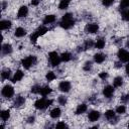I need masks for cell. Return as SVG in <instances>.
I'll return each mask as SVG.
<instances>
[{"mask_svg":"<svg viewBox=\"0 0 129 129\" xmlns=\"http://www.w3.org/2000/svg\"><path fill=\"white\" fill-rule=\"evenodd\" d=\"M75 24H76V19L74 17V14L71 13V12L64 13L61 16V18L59 20V23H58L59 27H61L62 29H66V30L71 29L72 27H74Z\"/></svg>","mask_w":129,"mask_h":129,"instance_id":"6da1fadb","label":"cell"},{"mask_svg":"<svg viewBox=\"0 0 129 129\" xmlns=\"http://www.w3.org/2000/svg\"><path fill=\"white\" fill-rule=\"evenodd\" d=\"M48 27L46 26V25H40V26H38L30 35H29V40H30V42L32 43V44H35L36 42H37V39L40 37V36H42V35H44L45 33H47L48 32Z\"/></svg>","mask_w":129,"mask_h":129,"instance_id":"7a4b0ae2","label":"cell"},{"mask_svg":"<svg viewBox=\"0 0 129 129\" xmlns=\"http://www.w3.org/2000/svg\"><path fill=\"white\" fill-rule=\"evenodd\" d=\"M52 103H53V100H52V99H47L46 97H42V98L37 99V100L34 102L33 106H34V108H35L36 110L42 111V110L47 109L49 106H51Z\"/></svg>","mask_w":129,"mask_h":129,"instance_id":"3957f363","label":"cell"},{"mask_svg":"<svg viewBox=\"0 0 129 129\" xmlns=\"http://www.w3.org/2000/svg\"><path fill=\"white\" fill-rule=\"evenodd\" d=\"M37 63V56L34 54H30L27 55L25 57H23L20 60V64L22 66V68L24 70H30L32 67H34Z\"/></svg>","mask_w":129,"mask_h":129,"instance_id":"277c9868","label":"cell"},{"mask_svg":"<svg viewBox=\"0 0 129 129\" xmlns=\"http://www.w3.org/2000/svg\"><path fill=\"white\" fill-rule=\"evenodd\" d=\"M48 61H49V64L52 67V68H56L60 64L61 62V59H60V54H58L56 51L52 50V51H49L48 54Z\"/></svg>","mask_w":129,"mask_h":129,"instance_id":"5b68a950","label":"cell"},{"mask_svg":"<svg viewBox=\"0 0 129 129\" xmlns=\"http://www.w3.org/2000/svg\"><path fill=\"white\" fill-rule=\"evenodd\" d=\"M14 95H15V90H14L13 86L7 84V85L2 87V89H1V96L4 99H7V100L12 99L14 97Z\"/></svg>","mask_w":129,"mask_h":129,"instance_id":"8992f818","label":"cell"},{"mask_svg":"<svg viewBox=\"0 0 129 129\" xmlns=\"http://www.w3.org/2000/svg\"><path fill=\"white\" fill-rule=\"evenodd\" d=\"M115 94V88L113 85H106L102 90V95L106 99H111Z\"/></svg>","mask_w":129,"mask_h":129,"instance_id":"52a82bcc","label":"cell"},{"mask_svg":"<svg viewBox=\"0 0 129 129\" xmlns=\"http://www.w3.org/2000/svg\"><path fill=\"white\" fill-rule=\"evenodd\" d=\"M117 57L122 62H129V50L125 48H119L117 51Z\"/></svg>","mask_w":129,"mask_h":129,"instance_id":"ba28073f","label":"cell"},{"mask_svg":"<svg viewBox=\"0 0 129 129\" xmlns=\"http://www.w3.org/2000/svg\"><path fill=\"white\" fill-rule=\"evenodd\" d=\"M99 29H100V26L96 22H90L85 26V32L89 34H95L99 31Z\"/></svg>","mask_w":129,"mask_h":129,"instance_id":"9c48e42d","label":"cell"},{"mask_svg":"<svg viewBox=\"0 0 129 129\" xmlns=\"http://www.w3.org/2000/svg\"><path fill=\"white\" fill-rule=\"evenodd\" d=\"M58 91H60L61 93H69L72 89V84L70 81H67V80H63L61 82L58 83Z\"/></svg>","mask_w":129,"mask_h":129,"instance_id":"30bf717a","label":"cell"},{"mask_svg":"<svg viewBox=\"0 0 129 129\" xmlns=\"http://www.w3.org/2000/svg\"><path fill=\"white\" fill-rule=\"evenodd\" d=\"M104 116H105V118H106L108 121H110V122H112L113 120H114L115 122L118 121L117 113H116V111L113 110V109H108V110H106L105 113H104Z\"/></svg>","mask_w":129,"mask_h":129,"instance_id":"8fae6325","label":"cell"},{"mask_svg":"<svg viewBox=\"0 0 129 129\" xmlns=\"http://www.w3.org/2000/svg\"><path fill=\"white\" fill-rule=\"evenodd\" d=\"M29 13V9L26 5H21L18 10H17V18L18 19H22V18H25Z\"/></svg>","mask_w":129,"mask_h":129,"instance_id":"7c38bea8","label":"cell"},{"mask_svg":"<svg viewBox=\"0 0 129 129\" xmlns=\"http://www.w3.org/2000/svg\"><path fill=\"white\" fill-rule=\"evenodd\" d=\"M25 102H26L25 97H23L21 95H18L13 100V107L14 108H21L25 105Z\"/></svg>","mask_w":129,"mask_h":129,"instance_id":"4fadbf2b","label":"cell"},{"mask_svg":"<svg viewBox=\"0 0 129 129\" xmlns=\"http://www.w3.org/2000/svg\"><path fill=\"white\" fill-rule=\"evenodd\" d=\"M101 117V113L98 110H91L88 113V120L89 122H97Z\"/></svg>","mask_w":129,"mask_h":129,"instance_id":"5bb4252c","label":"cell"},{"mask_svg":"<svg viewBox=\"0 0 129 129\" xmlns=\"http://www.w3.org/2000/svg\"><path fill=\"white\" fill-rule=\"evenodd\" d=\"M23 78H24V72H23L22 70H16L15 73L12 75L11 82H12L13 84H16V83L20 82Z\"/></svg>","mask_w":129,"mask_h":129,"instance_id":"9a60e30c","label":"cell"},{"mask_svg":"<svg viewBox=\"0 0 129 129\" xmlns=\"http://www.w3.org/2000/svg\"><path fill=\"white\" fill-rule=\"evenodd\" d=\"M106 58H107V55H106L105 53H103V52H97V53H95V54L93 55V60H94V62H96V63H98V64L103 63V62L106 60Z\"/></svg>","mask_w":129,"mask_h":129,"instance_id":"2e32d148","label":"cell"},{"mask_svg":"<svg viewBox=\"0 0 129 129\" xmlns=\"http://www.w3.org/2000/svg\"><path fill=\"white\" fill-rule=\"evenodd\" d=\"M56 21V16L54 14H47L43 17L42 19V24L43 25H49V24H52Z\"/></svg>","mask_w":129,"mask_h":129,"instance_id":"e0dca14e","label":"cell"},{"mask_svg":"<svg viewBox=\"0 0 129 129\" xmlns=\"http://www.w3.org/2000/svg\"><path fill=\"white\" fill-rule=\"evenodd\" d=\"M13 52V47L10 43H3L1 46V53L2 55H9Z\"/></svg>","mask_w":129,"mask_h":129,"instance_id":"ac0fdd59","label":"cell"},{"mask_svg":"<svg viewBox=\"0 0 129 129\" xmlns=\"http://www.w3.org/2000/svg\"><path fill=\"white\" fill-rule=\"evenodd\" d=\"M88 111V105L86 103H81L76 107L75 110V115H83L84 113H86Z\"/></svg>","mask_w":129,"mask_h":129,"instance_id":"d6986e66","label":"cell"},{"mask_svg":"<svg viewBox=\"0 0 129 129\" xmlns=\"http://www.w3.org/2000/svg\"><path fill=\"white\" fill-rule=\"evenodd\" d=\"M11 27H12V21L11 20H9V19H2L0 21V28H1L2 31L9 30Z\"/></svg>","mask_w":129,"mask_h":129,"instance_id":"ffe728a7","label":"cell"},{"mask_svg":"<svg viewBox=\"0 0 129 129\" xmlns=\"http://www.w3.org/2000/svg\"><path fill=\"white\" fill-rule=\"evenodd\" d=\"M11 78H12V72L10 69L5 68L1 71V80L2 81H7V80H10Z\"/></svg>","mask_w":129,"mask_h":129,"instance_id":"44dd1931","label":"cell"},{"mask_svg":"<svg viewBox=\"0 0 129 129\" xmlns=\"http://www.w3.org/2000/svg\"><path fill=\"white\" fill-rule=\"evenodd\" d=\"M60 115H61V109L59 107H54L49 112V116L51 119H58Z\"/></svg>","mask_w":129,"mask_h":129,"instance_id":"7402d4cb","label":"cell"},{"mask_svg":"<svg viewBox=\"0 0 129 129\" xmlns=\"http://www.w3.org/2000/svg\"><path fill=\"white\" fill-rule=\"evenodd\" d=\"M26 29L24 28V27H22V26H18V27H16L15 28V30H14V36L15 37H18V38H21V37H23V36H25L26 35Z\"/></svg>","mask_w":129,"mask_h":129,"instance_id":"603a6c76","label":"cell"},{"mask_svg":"<svg viewBox=\"0 0 129 129\" xmlns=\"http://www.w3.org/2000/svg\"><path fill=\"white\" fill-rule=\"evenodd\" d=\"M51 93H52V89H51L49 86H47V85L41 86L40 93H39L40 96H42V97H47V96H49Z\"/></svg>","mask_w":129,"mask_h":129,"instance_id":"cb8c5ba5","label":"cell"},{"mask_svg":"<svg viewBox=\"0 0 129 129\" xmlns=\"http://www.w3.org/2000/svg\"><path fill=\"white\" fill-rule=\"evenodd\" d=\"M10 116H11V113H10V110L8 109L2 110L0 112V119L2 120V122H7L10 119Z\"/></svg>","mask_w":129,"mask_h":129,"instance_id":"d4e9b609","label":"cell"},{"mask_svg":"<svg viewBox=\"0 0 129 129\" xmlns=\"http://www.w3.org/2000/svg\"><path fill=\"white\" fill-rule=\"evenodd\" d=\"M124 84V79L121 76H117L113 79V86L114 88H121Z\"/></svg>","mask_w":129,"mask_h":129,"instance_id":"484cf974","label":"cell"},{"mask_svg":"<svg viewBox=\"0 0 129 129\" xmlns=\"http://www.w3.org/2000/svg\"><path fill=\"white\" fill-rule=\"evenodd\" d=\"M106 45V39L104 37H100L98 39H96L95 41V47L97 49H103Z\"/></svg>","mask_w":129,"mask_h":129,"instance_id":"4316f807","label":"cell"},{"mask_svg":"<svg viewBox=\"0 0 129 129\" xmlns=\"http://www.w3.org/2000/svg\"><path fill=\"white\" fill-rule=\"evenodd\" d=\"M73 58V54L70 52V51H63L61 54H60V59H61V62H69L71 61Z\"/></svg>","mask_w":129,"mask_h":129,"instance_id":"83f0119b","label":"cell"},{"mask_svg":"<svg viewBox=\"0 0 129 129\" xmlns=\"http://www.w3.org/2000/svg\"><path fill=\"white\" fill-rule=\"evenodd\" d=\"M93 47H95V41L93 39H86L83 43V48L84 50H88V49H92Z\"/></svg>","mask_w":129,"mask_h":129,"instance_id":"f1b7e54d","label":"cell"},{"mask_svg":"<svg viewBox=\"0 0 129 129\" xmlns=\"http://www.w3.org/2000/svg\"><path fill=\"white\" fill-rule=\"evenodd\" d=\"M71 1L72 0H60L59 3H58V9L59 10H66V9H68V7L70 6Z\"/></svg>","mask_w":129,"mask_h":129,"instance_id":"f546056e","label":"cell"},{"mask_svg":"<svg viewBox=\"0 0 129 129\" xmlns=\"http://www.w3.org/2000/svg\"><path fill=\"white\" fill-rule=\"evenodd\" d=\"M55 79H56V75H55L54 72L48 71V72L45 74V80H46L47 82H52V81H54Z\"/></svg>","mask_w":129,"mask_h":129,"instance_id":"4dcf8cb0","label":"cell"},{"mask_svg":"<svg viewBox=\"0 0 129 129\" xmlns=\"http://www.w3.org/2000/svg\"><path fill=\"white\" fill-rule=\"evenodd\" d=\"M92 69H93V62L91 60L85 61V63L83 64V71L86 72V73H89V72L92 71Z\"/></svg>","mask_w":129,"mask_h":129,"instance_id":"1f68e13d","label":"cell"},{"mask_svg":"<svg viewBox=\"0 0 129 129\" xmlns=\"http://www.w3.org/2000/svg\"><path fill=\"white\" fill-rule=\"evenodd\" d=\"M57 103L60 106H66L68 104V97H66L64 95H60L57 97Z\"/></svg>","mask_w":129,"mask_h":129,"instance_id":"d6a6232c","label":"cell"},{"mask_svg":"<svg viewBox=\"0 0 129 129\" xmlns=\"http://www.w3.org/2000/svg\"><path fill=\"white\" fill-rule=\"evenodd\" d=\"M126 106L125 105H118L117 107H116V109H115V111H116V113L118 114V115H124L125 113H126Z\"/></svg>","mask_w":129,"mask_h":129,"instance_id":"836d02e7","label":"cell"},{"mask_svg":"<svg viewBox=\"0 0 129 129\" xmlns=\"http://www.w3.org/2000/svg\"><path fill=\"white\" fill-rule=\"evenodd\" d=\"M40 89H41V86L38 85V84H35V85H33V86L31 87L30 92H31L32 94H34V95H39V93H40Z\"/></svg>","mask_w":129,"mask_h":129,"instance_id":"e575fe53","label":"cell"},{"mask_svg":"<svg viewBox=\"0 0 129 129\" xmlns=\"http://www.w3.org/2000/svg\"><path fill=\"white\" fill-rule=\"evenodd\" d=\"M121 17H122V19H123L124 21L129 22V8L122 10V12H121Z\"/></svg>","mask_w":129,"mask_h":129,"instance_id":"d590c367","label":"cell"},{"mask_svg":"<svg viewBox=\"0 0 129 129\" xmlns=\"http://www.w3.org/2000/svg\"><path fill=\"white\" fill-rule=\"evenodd\" d=\"M119 8H120L121 10H124V9L129 8V0H120Z\"/></svg>","mask_w":129,"mask_h":129,"instance_id":"8d00e7d4","label":"cell"},{"mask_svg":"<svg viewBox=\"0 0 129 129\" xmlns=\"http://www.w3.org/2000/svg\"><path fill=\"white\" fill-rule=\"evenodd\" d=\"M101 3L104 7H111L114 3H115V0H101Z\"/></svg>","mask_w":129,"mask_h":129,"instance_id":"74e56055","label":"cell"},{"mask_svg":"<svg viewBox=\"0 0 129 129\" xmlns=\"http://www.w3.org/2000/svg\"><path fill=\"white\" fill-rule=\"evenodd\" d=\"M99 78L101 79V80H103V81H105V80H107L108 78H109V74H108V72H106V71H103V72H101V73H99Z\"/></svg>","mask_w":129,"mask_h":129,"instance_id":"f35d334b","label":"cell"},{"mask_svg":"<svg viewBox=\"0 0 129 129\" xmlns=\"http://www.w3.org/2000/svg\"><path fill=\"white\" fill-rule=\"evenodd\" d=\"M55 128H69V125L64 121H59L54 125Z\"/></svg>","mask_w":129,"mask_h":129,"instance_id":"ab89813d","label":"cell"},{"mask_svg":"<svg viewBox=\"0 0 129 129\" xmlns=\"http://www.w3.org/2000/svg\"><path fill=\"white\" fill-rule=\"evenodd\" d=\"M120 101L123 103V104H128L129 103V94H124L121 96L120 98Z\"/></svg>","mask_w":129,"mask_h":129,"instance_id":"60d3db41","label":"cell"},{"mask_svg":"<svg viewBox=\"0 0 129 129\" xmlns=\"http://www.w3.org/2000/svg\"><path fill=\"white\" fill-rule=\"evenodd\" d=\"M34 122H35V116H34V115H30V116L27 117L26 123H28V124H33Z\"/></svg>","mask_w":129,"mask_h":129,"instance_id":"b9f144b4","label":"cell"},{"mask_svg":"<svg viewBox=\"0 0 129 129\" xmlns=\"http://www.w3.org/2000/svg\"><path fill=\"white\" fill-rule=\"evenodd\" d=\"M41 0H30V5L31 6H38L40 4Z\"/></svg>","mask_w":129,"mask_h":129,"instance_id":"7bdbcfd3","label":"cell"},{"mask_svg":"<svg viewBox=\"0 0 129 129\" xmlns=\"http://www.w3.org/2000/svg\"><path fill=\"white\" fill-rule=\"evenodd\" d=\"M114 67H115L116 69H121V68H122V61H120V60H118V61H115V63H114Z\"/></svg>","mask_w":129,"mask_h":129,"instance_id":"ee69618b","label":"cell"},{"mask_svg":"<svg viewBox=\"0 0 129 129\" xmlns=\"http://www.w3.org/2000/svg\"><path fill=\"white\" fill-rule=\"evenodd\" d=\"M7 7H8V3H7L6 1H2V10L4 11Z\"/></svg>","mask_w":129,"mask_h":129,"instance_id":"f6af8a7d","label":"cell"},{"mask_svg":"<svg viewBox=\"0 0 129 129\" xmlns=\"http://www.w3.org/2000/svg\"><path fill=\"white\" fill-rule=\"evenodd\" d=\"M125 74L129 77V62H127V64L125 66Z\"/></svg>","mask_w":129,"mask_h":129,"instance_id":"bcb514c9","label":"cell"},{"mask_svg":"<svg viewBox=\"0 0 129 129\" xmlns=\"http://www.w3.org/2000/svg\"><path fill=\"white\" fill-rule=\"evenodd\" d=\"M126 46L129 47V40H127V42H126Z\"/></svg>","mask_w":129,"mask_h":129,"instance_id":"7dc6e473","label":"cell"},{"mask_svg":"<svg viewBox=\"0 0 129 129\" xmlns=\"http://www.w3.org/2000/svg\"><path fill=\"white\" fill-rule=\"evenodd\" d=\"M128 127H129V124H128Z\"/></svg>","mask_w":129,"mask_h":129,"instance_id":"c3c4849f","label":"cell"}]
</instances>
